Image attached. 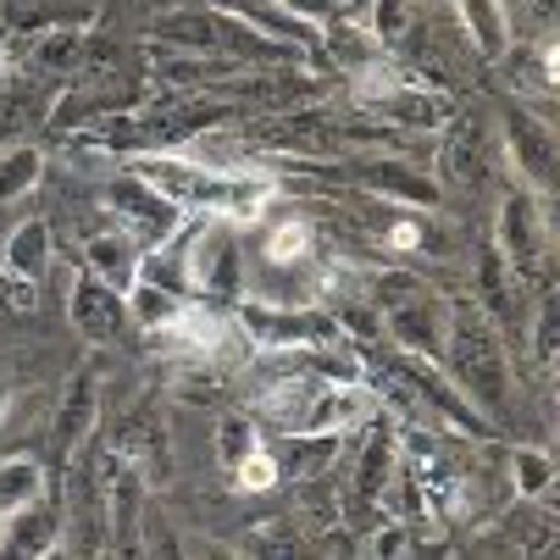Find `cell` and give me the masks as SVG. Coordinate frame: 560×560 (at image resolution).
Masks as SVG:
<instances>
[{
	"label": "cell",
	"instance_id": "6da1fadb",
	"mask_svg": "<svg viewBox=\"0 0 560 560\" xmlns=\"http://www.w3.org/2000/svg\"><path fill=\"white\" fill-rule=\"evenodd\" d=\"M128 167L144 184L162 189L184 217H211V222H233V228L261 222L272 211V195H278V184L250 173V167H217V162H200V155H184V150L139 155Z\"/></svg>",
	"mask_w": 560,
	"mask_h": 560
},
{
	"label": "cell",
	"instance_id": "7a4b0ae2",
	"mask_svg": "<svg viewBox=\"0 0 560 560\" xmlns=\"http://www.w3.org/2000/svg\"><path fill=\"white\" fill-rule=\"evenodd\" d=\"M439 372L455 383V394H460L483 422L500 428V422L511 417V355H505V334H500L471 300H455V305L444 311Z\"/></svg>",
	"mask_w": 560,
	"mask_h": 560
},
{
	"label": "cell",
	"instance_id": "3957f363",
	"mask_svg": "<svg viewBox=\"0 0 560 560\" xmlns=\"http://www.w3.org/2000/svg\"><path fill=\"white\" fill-rule=\"evenodd\" d=\"M150 39L162 50H184V56H206V61H228L238 72H278V67H300L305 50L261 34L245 12L233 7H178V12H162L150 28Z\"/></svg>",
	"mask_w": 560,
	"mask_h": 560
},
{
	"label": "cell",
	"instance_id": "277c9868",
	"mask_svg": "<svg viewBox=\"0 0 560 560\" xmlns=\"http://www.w3.org/2000/svg\"><path fill=\"white\" fill-rule=\"evenodd\" d=\"M233 323L245 334L250 355H289V350H328L345 345V328L328 305H261V300H238Z\"/></svg>",
	"mask_w": 560,
	"mask_h": 560
},
{
	"label": "cell",
	"instance_id": "5b68a950",
	"mask_svg": "<svg viewBox=\"0 0 560 560\" xmlns=\"http://www.w3.org/2000/svg\"><path fill=\"white\" fill-rule=\"evenodd\" d=\"M489 245L500 250V261L511 267L516 283L549 289V256H555V245H549V222H544V200H538V195H527V189L516 184V189L500 200Z\"/></svg>",
	"mask_w": 560,
	"mask_h": 560
},
{
	"label": "cell",
	"instance_id": "8992f818",
	"mask_svg": "<svg viewBox=\"0 0 560 560\" xmlns=\"http://www.w3.org/2000/svg\"><path fill=\"white\" fill-rule=\"evenodd\" d=\"M95 494H101V522H106V538L122 560H139V544H144V516H150V483L122 460V455H101L95 466Z\"/></svg>",
	"mask_w": 560,
	"mask_h": 560
},
{
	"label": "cell",
	"instance_id": "52a82bcc",
	"mask_svg": "<svg viewBox=\"0 0 560 560\" xmlns=\"http://www.w3.org/2000/svg\"><path fill=\"white\" fill-rule=\"evenodd\" d=\"M101 206L112 211V228H122L128 238H139V245L150 250V245H162V238H173L178 228H184V211L155 189V184H144L133 167H122L106 189H101Z\"/></svg>",
	"mask_w": 560,
	"mask_h": 560
},
{
	"label": "cell",
	"instance_id": "ba28073f",
	"mask_svg": "<svg viewBox=\"0 0 560 560\" xmlns=\"http://www.w3.org/2000/svg\"><path fill=\"white\" fill-rule=\"evenodd\" d=\"M189 278H195V300H211V305L245 300V245H238L233 222L200 217L195 250H189Z\"/></svg>",
	"mask_w": 560,
	"mask_h": 560
},
{
	"label": "cell",
	"instance_id": "9c48e42d",
	"mask_svg": "<svg viewBox=\"0 0 560 560\" xmlns=\"http://www.w3.org/2000/svg\"><path fill=\"white\" fill-rule=\"evenodd\" d=\"M339 178L355 184L361 195L383 200V206H406V211H433L439 195H444V184L428 167L399 162V155H355V162L339 167Z\"/></svg>",
	"mask_w": 560,
	"mask_h": 560
},
{
	"label": "cell",
	"instance_id": "30bf717a",
	"mask_svg": "<svg viewBox=\"0 0 560 560\" xmlns=\"http://www.w3.org/2000/svg\"><path fill=\"white\" fill-rule=\"evenodd\" d=\"M394 466H399V428L383 411L361 428V450H355V466H350V522H377L388 483H394Z\"/></svg>",
	"mask_w": 560,
	"mask_h": 560
},
{
	"label": "cell",
	"instance_id": "8fae6325",
	"mask_svg": "<svg viewBox=\"0 0 560 560\" xmlns=\"http://www.w3.org/2000/svg\"><path fill=\"white\" fill-rule=\"evenodd\" d=\"M500 133H505V155L516 167V184L544 200L555 189V133H549V122L538 112H527L522 101H511L500 112Z\"/></svg>",
	"mask_w": 560,
	"mask_h": 560
},
{
	"label": "cell",
	"instance_id": "7c38bea8",
	"mask_svg": "<svg viewBox=\"0 0 560 560\" xmlns=\"http://www.w3.org/2000/svg\"><path fill=\"white\" fill-rule=\"evenodd\" d=\"M95 428H101V366L90 361V366L72 372L61 406H56V428H50V450H56V460H61L67 471L84 460Z\"/></svg>",
	"mask_w": 560,
	"mask_h": 560
},
{
	"label": "cell",
	"instance_id": "4fadbf2b",
	"mask_svg": "<svg viewBox=\"0 0 560 560\" xmlns=\"http://www.w3.org/2000/svg\"><path fill=\"white\" fill-rule=\"evenodd\" d=\"M67 316H72V328L84 345L106 350L117 345L133 323H128V294H117L112 283H101L95 272H78L72 278V294H67Z\"/></svg>",
	"mask_w": 560,
	"mask_h": 560
},
{
	"label": "cell",
	"instance_id": "5bb4252c",
	"mask_svg": "<svg viewBox=\"0 0 560 560\" xmlns=\"http://www.w3.org/2000/svg\"><path fill=\"white\" fill-rule=\"evenodd\" d=\"M112 455H122L144 483H167L173 477V444H167V428L155 422V417H144V411H133L117 433H112V444H106Z\"/></svg>",
	"mask_w": 560,
	"mask_h": 560
},
{
	"label": "cell",
	"instance_id": "9a60e30c",
	"mask_svg": "<svg viewBox=\"0 0 560 560\" xmlns=\"http://www.w3.org/2000/svg\"><path fill=\"white\" fill-rule=\"evenodd\" d=\"M195 233H200V217H184V228L162 245H150L144 261H139V283L162 289V294H178V300H195V278H189V250H195Z\"/></svg>",
	"mask_w": 560,
	"mask_h": 560
},
{
	"label": "cell",
	"instance_id": "2e32d148",
	"mask_svg": "<svg viewBox=\"0 0 560 560\" xmlns=\"http://www.w3.org/2000/svg\"><path fill=\"white\" fill-rule=\"evenodd\" d=\"M471 305L483 311L500 334H505V328H522V283L511 278V267L500 261L494 245H483V256H477V289H471Z\"/></svg>",
	"mask_w": 560,
	"mask_h": 560
},
{
	"label": "cell",
	"instance_id": "e0dca14e",
	"mask_svg": "<svg viewBox=\"0 0 560 560\" xmlns=\"http://www.w3.org/2000/svg\"><path fill=\"white\" fill-rule=\"evenodd\" d=\"M0 261H7V278L12 283H28L39 289L56 267V238H50V222L45 217H28L7 233V250H0Z\"/></svg>",
	"mask_w": 560,
	"mask_h": 560
},
{
	"label": "cell",
	"instance_id": "ac0fdd59",
	"mask_svg": "<svg viewBox=\"0 0 560 560\" xmlns=\"http://www.w3.org/2000/svg\"><path fill=\"white\" fill-rule=\"evenodd\" d=\"M139 261H144V245L128 238L122 228H101L84 238V272H95L101 283H112L117 294H128L139 283Z\"/></svg>",
	"mask_w": 560,
	"mask_h": 560
},
{
	"label": "cell",
	"instance_id": "d6986e66",
	"mask_svg": "<svg viewBox=\"0 0 560 560\" xmlns=\"http://www.w3.org/2000/svg\"><path fill=\"white\" fill-rule=\"evenodd\" d=\"M61 505L45 494L39 505H28L23 516L0 522V560H39L50 544H61Z\"/></svg>",
	"mask_w": 560,
	"mask_h": 560
},
{
	"label": "cell",
	"instance_id": "ffe728a7",
	"mask_svg": "<svg viewBox=\"0 0 560 560\" xmlns=\"http://www.w3.org/2000/svg\"><path fill=\"white\" fill-rule=\"evenodd\" d=\"M466 45L483 56V61H505L511 56V18H505V0H450Z\"/></svg>",
	"mask_w": 560,
	"mask_h": 560
},
{
	"label": "cell",
	"instance_id": "44dd1931",
	"mask_svg": "<svg viewBox=\"0 0 560 560\" xmlns=\"http://www.w3.org/2000/svg\"><path fill=\"white\" fill-rule=\"evenodd\" d=\"M339 444H345V433H278V444H267V450L278 460V477L311 483V477H323L339 460Z\"/></svg>",
	"mask_w": 560,
	"mask_h": 560
},
{
	"label": "cell",
	"instance_id": "7402d4cb",
	"mask_svg": "<svg viewBox=\"0 0 560 560\" xmlns=\"http://www.w3.org/2000/svg\"><path fill=\"white\" fill-rule=\"evenodd\" d=\"M372 233L388 250H444V228L428 211H406V206H372Z\"/></svg>",
	"mask_w": 560,
	"mask_h": 560
},
{
	"label": "cell",
	"instance_id": "603a6c76",
	"mask_svg": "<svg viewBox=\"0 0 560 560\" xmlns=\"http://www.w3.org/2000/svg\"><path fill=\"white\" fill-rule=\"evenodd\" d=\"M50 494V471L39 455H12V460H0V522H12L23 516L28 505H39Z\"/></svg>",
	"mask_w": 560,
	"mask_h": 560
},
{
	"label": "cell",
	"instance_id": "cb8c5ba5",
	"mask_svg": "<svg viewBox=\"0 0 560 560\" xmlns=\"http://www.w3.org/2000/svg\"><path fill=\"white\" fill-rule=\"evenodd\" d=\"M245 560H328V549H316L289 516H278L245 538Z\"/></svg>",
	"mask_w": 560,
	"mask_h": 560
},
{
	"label": "cell",
	"instance_id": "d4e9b609",
	"mask_svg": "<svg viewBox=\"0 0 560 560\" xmlns=\"http://www.w3.org/2000/svg\"><path fill=\"white\" fill-rule=\"evenodd\" d=\"M39 178H45V150H39L34 139H18V144L0 150V206L34 195Z\"/></svg>",
	"mask_w": 560,
	"mask_h": 560
},
{
	"label": "cell",
	"instance_id": "484cf974",
	"mask_svg": "<svg viewBox=\"0 0 560 560\" xmlns=\"http://www.w3.org/2000/svg\"><path fill=\"white\" fill-rule=\"evenodd\" d=\"M261 444H267V428H261L250 411H228V417L217 422V466H222V471H233L238 460H250Z\"/></svg>",
	"mask_w": 560,
	"mask_h": 560
},
{
	"label": "cell",
	"instance_id": "4316f807",
	"mask_svg": "<svg viewBox=\"0 0 560 560\" xmlns=\"http://www.w3.org/2000/svg\"><path fill=\"white\" fill-rule=\"evenodd\" d=\"M505 460H511V489H516V500H538V494H549V483H555V460H549V450H538V444H511Z\"/></svg>",
	"mask_w": 560,
	"mask_h": 560
},
{
	"label": "cell",
	"instance_id": "83f0119b",
	"mask_svg": "<svg viewBox=\"0 0 560 560\" xmlns=\"http://www.w3.org/2000/svg\"><path fill=\"white\" fill-rule=\"evenodd\" d=\"M184 305H189V300H178V294H162V289H150V283H133V289H128V323L144 328V334H155V328H167Z\"/></svg>",
	"mask_w": 560,
	"mask_h": 560
},
{
	"label": "cell",
	"instance_id": "f1b7e54d",
	"mask_svg": "<svg viewBox=\"0 0 560 560\" xmlns=\"http://www.w3.org/2000/svg\"><path fill=\"white\" fill-rule=\"evenodd\" d=\"M366 34L377 45H399L411 34V0H372L366 7Z\"/></svg>",
	"mask_w": 560,
	"mask_h": 560
},
{
	"label": "cell",
	"instance_id": "f546056e",
	"mask_svg": "<svg viewBox=\"0 0 560 560\" xmlns=\"http://www.w3.org/2000/svg\"><path fill=\"white\" fill-rule=\"evenodd\" d=\"M34 56L45 67H78L84 61V28H39L34 34Z\"/></svg>",
	"mask_w": 560,
	"mask_h": 560
},
{
	"label": "cell",
	"instance_id": "4dcf8cb0",
	"mask_svg": "<svg viewBox=\"0 0 560 560\" xmlns=\"http://www.w3.org/2000/svg\"><path fill=\"white\" fill-rule=\"evenodd\" d=\"M228 477H233V489H238V494H272V489L283 483V477H278V460H272L267 444H261L250 460H238Z\"/></svg>",
	"mask_w": 560,
	"mask_h": 560
},
{
	"label": "cell",
	"instance_id": "1f68e13d",
	"mask_svg": "<svg viewBox=\"0 0 560 560\" xmlns=\"http://www.w3.org/2000/svg\"><path fill=\"white\" fill-rule=\"evenodd\" d=\"M139 560H189V549L178 544L173 522H162V516H144V544H139Z\"/></svg>",
	"mask_w": 560,
	"mask_h": 560
},
{
	"label": "cell",
	"instance_id": "d6a6232c",
	"mask_svg": "<svg viewBox=\"0 0 560 560\" xmlns=\"http://www.w3.org/2000/svg\"><path fill=\"white\" fill-rule=\"evenodd\" d=\"M406 549H411V522L383 516L372 527V560H406Z\"/></svg>",
	"mask_w": 560,
	"mask_h": 560
},
{
	"label": "cell",
	"instance_id": "836d02e7",
	"mask_svg": "<svg viewBox=\"0 0 560 560\" xmlns=\"http://www.w3.org/2000/svg\"><path fill=\"white\" fill-rule=\"evenodd\" d=\"M533 355H538V366H549V361H555V300H549V289H538V316H533Z\"/></svg>",
	"mask_w": 560,
	"mask_h": 560
},
{
	"label": "cell",
	"instance_id": "e575fe53",
	"mask_svg": "<svg viewBox=\"0 0 560 560\" xmlns=\"http://www.w3.org/2000/svg\"><path fill=\"white\" fill-rule=\"evenodd\" d=\"M200 560H245V555H233L228 544H206V549H200Z\"/></svg>",
	"mask_w": 560,
	"mask_h": 560
},
{
	"label": "cell",
	"instance_id": "d590c367",
	"mask_svg": "<svg viewBox=\"0 0 560 560\" xmlns=\"http://www.w3.org/2000/svg\"><path fill=\"white\" fill-rule=\"evenodd\" d=\"M39 560H84V555H78V549H67V544H50Z\"/></svg>",
	"mask_w": 560,
	"mask_h": 560
},
{
	"label": "cell",
	"instance_id": "8d00e7d4",
	"mask_svg": "<svg viewBox=\"0 0 560 560\" xmlns=\"http://www.w3.org/2000/svg\"><path fill=\"white\" fill-rule=\"evenodd\" d=\"M7 406H12V388H7V383H0V417H7Z\"/></svg>",
	"mask_w": 560,
	"mask_h": 560
},
{
	"label": "cell",
	"instance_id": "74e56055",
	"mask_svg": "<svg viewBox=\"0 0 560 560\" xmlns=\"http://www.w3.org/2000/svg\"><path fill=\"white\" fill-rule=\"evenodd\" d=\"M0 84H7V56H0Z\"/></svg>",
	"mask_w": 560,
	"mask_h": 560
}]
</instances>
